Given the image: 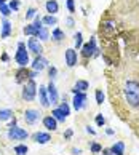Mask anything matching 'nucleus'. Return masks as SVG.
Instances as JSON below:
<instances>
[{"mask_svg":"<svg viewBox=\"0 0 139 155\" xmlns=\"http://www.w3.org/2000/svg\"><path fill=\"white\" fill-rule=\"evenodd\" d=\"M123 96H125V101L131 107H139V82L126 80L123 87Z\"/></svg>","mask_w":139,"mask_h":155,"instance_id":"f257e3e1","label":"nucleus"},{"mask_svg":"<svg viewBox=\"0 0 139 155\" xmlns=\"http://www.w3.org/2000/svg\"><path fill=\"white\" fill-rule=\"evenodd\" d=\"M80 51H82V56H83V58H98L101 50L96 47V37H91L90 42L83 43L82 48H80Z\"/></svg>","mask_w":139,"mask_h":155,"instance_id":"f03ea898","label":"nucleus"},{"mask_svg":"<svg viewBox=\"0 0 139 155\" xmlns=\"http://www.w3.org/2000/svg\"><path fill=\"white\" fill-rule=\"evenodd\" d=\"M15 61L19 67H27L29 50L26 48V42H18V51H16V54H15Z\"/></svg>","mask_w":139,"mask_h":155,"instance_id":"7ed1b4c3","label":"nucleus"},{"mask_svg":"<svg viewBox=\"0 0 139 155\" xmlns=\"http://www.w3.org/2000/svg\"><path fill=\"white\" fill-rule=\"evenodd\" d=\"M37 97V83L35 80H27L22 87V99L27 102H32Z\"/></svg>","mask_w":139,"mask_h":155,"instance_id":"20e7f679","label":"nucleus"},{"mask_svg":"<svg viewBox=\"0 0 139 155\" xmlns=\"http://www.w3.org/2000/svg\"><path fill=\"white\" fill-rule=\"evenodd\" d=\"M7 137L10 141H24L29 137L27 130L19 128V126H13V128H8L7 131Z\"/></svg>","mask_w":139,"mask_h":155,"instance_id":"39448f33","label":"nucleus"},{"mask_svg":"<svg viewBox=\"0 0 139 155\" xmlns=\"http://www.w3.org/2000/svg\"><path fill=\"white\" fill-rule=\"evenodd\" d=\"M86 101H88L86 93H75L72 97V107L78 112V110H82V109L86 107Z\"/></svg>","mask_w":139,"mask_h":155,"instance_id":"423d86ee","label":"nucleus"},{"mask_svg":"<svg viewBox=\"0 0 139 155\" xmlns=\"http://www.w3.org/2000/svg\"><path fill=\"white\" fill-rule=\"evenodd\" d=\"M40 118H42V114H40L37 109H26L24 120H26L27 125H35V123H38Z\"/></svg>","mask_w":139,"mask_h":155,"instance_id":"0eeeda50","label":"nucleus"},{"mask_svg":"<svg viewBox=\"0 0 139 155\" xmlns=\"http://www.w3.org/2000/svg\"><path fill=\"white\" fill-rule=\"evenodd\" d=\"M46 91H48V99H50V104L51 106H56V104H59V93H58V90H56V85L53 80H50V83L46 85Z\"/></svg>","mask_w":139,"mask_h":155,"instance_id":"6e6552de","label":"nucleus"},{"mask_svg":"<svg viewBox=\"0 0 139 155\" xmlns=\"http://www.w3.org/2000/svg\"><path fill=\"white\" fill-rule=\"evenodd\" d=\"M64 59H66L67 67H75V66H77V62H78L77 50H75V48H67L64 51Z\"/></svg>","mask_w":139,"mask_h":155,"instance_id":"1a4fd4ad","label":"nucleus"},{"mask_svg":"<svg viewBox=\"0 0 139 155\" xmlns=\"http://www.w3.org/2000/svg\"><path fill=\"white\" fill-rule=\"evenodd\" d=\"M27 50L31 51V53H35V54H42L43 53L42 43H40V40L35 38V37H31L27 40Z\"/></svg>","mask_w":139,"mask_h":155,"instance_id":"9d476101","label":"nucleus"},{"mask_svg":"<svg viewBox=\"0 0 139 155\" xmlns=\"http://www.w3.org/2000/svg\"><path fill=\"white\" fill-rule=\"evenodd\" d=\"M48 67V59L43 58L42 54H37V58L32 61V69L34 71H37V72H42L43 69Z\"/></svg>","mask_w":139,"mask_h":155,"instance_id":"9b49d317","label":"nucleus"},{"mask_svg":"<svg viewBox=\"0 0 139 155\" xmlns=\"http://www.w3.org/2000/svg\"><path fill=\"white\" fill-rule=\"evenodd\" d=\"M29 80V69L27 67H19L16 71V75H15V82L19 83V85H24Z\"/></svg>","mask_w":139,"mask_h":155,"instance_id":"f8f14e48","label":"nucleus"},{"mask_svg":"<svg viewBox=\"0 0 139 155\" xmlns=\"http://www.w3.org/2000/svg\"><path fill=\"white\" fill-rule=\"evenodd\" d=\"M38 102L42 107H50V99H48V91H46V87L42 85V87L38 88Z\"/></svg>","mask_w":139,"mask_h":155,"instance_id":"ddd939ff","label":"nucleus"},{"mask_svg":"<svg viewBox=\"0 0 139 155\" xmlns=\"http://www.w3.org/2000/svg\"><path fill=\"white\" fill-rule=\"evenodd\" d=\"M88 88H90V83L86 82V80H77L75 85L71 88V91H72V94H75V93H86Z\"/></svg>","mask_w":139,"mask_h":155,"instance_id":"4468645a","label":"nucleus"},{"mask_svg":"<svg viewBox=\"0 0 139 155\" xmlns=\"http://www.w3.org/2000/svg\"><path fill=\"white\" fill-rule=\"evenodd\" d=\"M32 139L35 141L37 144H48V142L51 141V134L45 133V131H37V133L32 136Z\"/></svg>","mask_w":139,"mask_h":155,"instance_id":"2eb2a0df","label":"nucleus"},{"mask_svg":"<svg viewBox=\"0 0 139 155\" xmlns=\"http://www.w3.org/2000/svg\"><path fill=\"white\" fill-rule=\"evenodd\" d=\"M42 123H43V126L48 131H56L58 130V122L55 120V117L53 115H46V117H43L42 118Z\"/></svg>","mask_w":139,"mask_h":155,"instance_id":"dca6fc26","label":"nucleus"},{"mask_svg":"<svg viewBox=\"0 0 139 155\" xmlns=\"http://www.w3.org/2000/svg\"><path fill=\"white\" fill-rule=\"evenodd\" d=\"M11 35V22L5 18L2 21V26H0V37L2 38H8Z\"/></svg>","mask_w":139,"mask_h":155,"instance_id":"f3484780","label":"nucleus"},{"mask_svg":"<svg viewBox=\"0 0 139 155\" xmlns=\"http://www.w3.org/2000/svg\"><path fill=\"white\" fill-rule=\"evenodd\" d=\"M45 8H46V13L48 15H55V13H58V10H59V5H58L56 0H46Z\"/></svg>","mask_w":139,"mask_h":155,"instance_id":"a211bd4d","label":"nucleus"},{"mask_svg":"<svg viewBox=\"0 0 139 155\" xmlns=\"http://www.w3.org/2000/svg\"><path fill=\"white\" fill-rule=\"evenodd\" d=\"M35 38H38L40 42H46V40L50 38L48 27H46V26H42V27H40V29L37 31V34H35Z\"/></svg>","mask_w":139,"mask_h":155,"instance_id":"6ab92c4d","label":"nucleus"},{"mask_svg":"<svg viewBox=\"0 0 139 155\" xmlns=\"http://www.w3.org/2000/svg\"><path fill=\"white\" fill-rule=\"evenodd\" d=\"M111 152L114 155H125V142L123 141H118L111 147Z\"/></svg>","mask_w":139,"mask_h":155,"instance_id":"aec40b11","label":"nucleus"},{"mask_svg":"<svg viewBox=\"0 0 139 155\" xmlns=\"http://www.w3.org/2000/svg\"><path fill=\"white\" fill-rule=\"evenodd\" d=\"M51 115L55 117V120H56V122H64V120L67 118V117L64 115V112H62V110H61L59 107L53 109V110H51Z\"/></svg>","mask_w":139,"mask_h":155,"instance_id":"412c9836","label":"nucleus"},{"mask_svg":"<svg viewBox=\"0 0 139 155\" xmlns=\"http://www.w3.org/2000/svg\"><path fill=\"white\" fill-rule=\"evenodd\" d=\"M42 22H43V26H56L58 19H56L55 15H46V16L42 18Z\"/></svg>","mask_w":139,"mask_h":155,"instance_id":"4be33fe9","label":"nucleus"},{"mask_svg":"<svg viewBox=\"0 0 139 155\" xmlns=\"http://www.w3.org/2000/svg\"><path fill=\"white\" fill-rule=\"evenodd\" d=\"M11 117H13L11 109H0V122H8Z\"/></svg>","mask_w":139,"mask_h":155,"instance_id":"5701e85b","label":"nucleus"},{"mask_svg":"<svg viewBox=\"0 0 139 155\" xmlns=\"http://www.w3.org/2000/svg\"><path fill=\"white\" fill-rule=\"evenodd\" d=\"M66 35H64V32H62L59 27H55L53 29V32H51V38L55 40V42H61L62 38H64Z\"/></svg>","mask_w":139,"mask_h":155,"instance_id":"b1692460","label":"nucleus"},{"mask_svg":"<svg viewBox=\"0 0 139 155\" xmlns=\"http://www.w3.org/2000/svg\"><path fill=\"white\" fill-rule=\"evenodd\" d=\"M22 32H24V35H29V37H35L37 34V29L34 24H26L24 29H22Z\"/></svg>","mask_w":139,"mask_h":155,"instance_id":"393cba45","label":"nucleus"},{"mask_svg":"<svg viewBox=\"0 0 139 155\" xmlns=\"http://www.w3.org/2000/svg\"><path fill=\"white\" fill-rule=\"evenodd\" d=\"M15 153L16 155H27V152H29V147L26 146V144H18V146H15Z\"/></svg>","mask_w":139,"mask_h":155,"instance_id":"a878e982","label":"nucleus"},{"mask_svg":"<svg viewBox=\"0 0 139 155\" xmlns=\"http://www.w3.org/2000/svg\"><path fill=\"white\" fill-rule=\"evenodd\" d=\"M74 42H75V50H80L83 45V34L82 32H77L74 35Z\"/></svg>","mask_w":139,"mask_h":155,"instance_id":"bb28decb","label":"nucleus"},{"mask_svg":"<svg viewBox=\"0 0 139 155\" xmlns=\"http://www.w3.org/2000/svg\"><path fill=\"white\" fill-rule=\"evenodd\" d=\"M58 107H59L61 110L64 112V115H66V117H67V115H71V106H69L67 102H66V99L62 101V102H59V106H58Z\"/></svg>","mask_w":139,"mask_h":155,"instance_id":"cd10ccee","label":"nucleus"},{"mask_svg":"<svg viewBox=\"0 0 139 155\" xmlns=\"http://www.w3.org/2000/svg\"><path fill=\"white\" fill-rule=\"evenodd\" d=\"M96 104L98 106H101L102 102H104V99H106V94H104V91L102 90H96Z\"/></svg>","mask_w":139,"mask_h":155,"instance_id":"c85d7f7f","label":"nucleus"},{"mask_svg":"<svg viewBox=\"0 0 139 155\" xmlns=\"http://www.w3.org/2000/svg\"><path fill=\"white\" fill-rule=\"evenodd\" d=\"M90 150H91V153H101L102 146L99 144V142H91V144H90Z\"/></svg>","mask_w":139,"mask_h":155,"instance_id":"c756f323","label":"nucleus"},{"mask_svg":"<svg viewBox=\"0 0 139 155\" xmlns=\"http://www.w3.org/2000/svg\"><path fill=\"white\" fill-rule=\"evenodd\" d=\"M0 13H2V15L5 16V18L11 15V10H10V7H8L7 3H2V5H0Z\"/></svg>","mask_w":139,"mask_h":155,"instance_id":"7c9ffc66","label":"nucleus"},{"mask_svg":"<svg viewBox=\"0 0 139 155\" xmlns=\"http://www.w3.org/2000/svg\"><path fill=\"white\" fill-rule=\"evenodd\" d=\"M102 31H104V32H114V31H115L114 22H111V21L104 22V24H102Z\"/></svg>","mask_w":139,"mask_h":155,"instance_id":"2f4dec72","label":"nucleus"},{"mask_svg":"<svg viewBox=\"0 0 139 155\" xmlns=\"http://www.w3.org/2000/svg\"><path fill=\"white\" fill-rule=\"evenodd\" d=\"M46 69H48V75H50V80H55V78L58 77V69H56L55 66H48Z\"/></svg>","mask_w":139,"mask_h":155,"instance_id":"473e14b6","label":"nucleus"},{"mask_svg":"<svg viewBox=\"0 0 139 155\" xmlns=\"http://www.w3.org/2000/svg\"><path fill=\"white\" fill-rule=\"evenodd\" d=\"M96 125L99 126V128H102V126L106 125V118H104L102 114H98V115H96Z\"/></svg>","mask_w":139,"mask_h":155,"instance_id":"72a5a7b5","label":"nucleus"},{"mask_svg":"<svg viewBox=\"0 0 139 155\" xmlns=\"http://www.w3.org/2000/svg\"><path fill=\"white\" fill-rule=\"evenodd\" d=\"M19 5H21L19 0H11V2L8 3V7H10L11 11H18V10H19Z\"/></svg>","mask_w":139,"mask_h":155,"instance_id":"f704fd0d","label":"nucleus"},{"mask_svg":"<svg viewBox=\"0 0 139 155\" xmlns=\"http://www.w3.org/2000/svg\"><path fill=\"white\" fill-rule=\"evenodd\" d=\"M35 16H37V10L31 7V8L27 10V13H26V18L27 19H32V18H35Z\"/></svg>","mask_w":139,"mask_h":155,"instance_id":"c9c22d12","label":"nucleus"},{"mask_svg":"<svg viewBox=\"0 0 139 155\" xmlns=\"http://www.w3.org/2000/svg\"><path fill=\"white\" fill-rule=\"evenodd\" d=\"M72 136H74V130H72V128H67V130L64 131V141H71Z\"/></svg>","mask_w":139,"mask_h":155,"instance_id":"e433bc0d","label":"nucleus"},{"mask_svg":"<svg viewBox=\"0 0 139 155\" xmlns=\"http://www.w3.org/2000/svg\"><path fill=\"white\" fill-rule=\"evenodd\" d=\"M34 26H35V29H37V31H38V29H40V27H42V26H43V22H42V18H40V16H38V15L35 16V19H34Z\"/></svg>","mask_w":139,"mask_h":155,"instance_id":"4c0bfd02","label":"nucleus"},{"mask_svg":"<svg viewBox=\"0 0 139 155\" xmlns=\"http://www.w3.org/2000/svg\"><path fill=\"white\" fill-rule=\"evenodd\" d=\"M67 10H69V13H75V2L74 0H67Z\"/></svg>","mask_w":139,"mask_h":155,"instance_id":"58836bf2","label":"nucleus"},{"mask_svg":"<svg viewBox=\"0 0 139 155\" xmlns=\"http://www.w3.org/2000/svg\"><path fill=\"white\" fill-rule=\"evenodd\" d=\"M38 74H40V72H37V71H34V69H31V71H29V80H35V78L38 77Z\"/></svg>","mask_w":139,"mask_h":155,"instance_id":"ea45409f","label":"nucleus"},{"mask_svg":"<svg viewBox=\"0 0 139 155\" xmlns=\"http://www.w3.org/2000/svg\"><path fill=\"white\" fill-rule=\"evenodd\" d=\"M16 123H18V120H16L15 117H11V118L8 120V128H13V126H18Z\"/></svg>","mask_w":139,"mask_h":155,"instance_id":"a19ab883","label":"nucleus"},{"mask_svg":"<svg viewBox=\"0 0 139 155\" xmlns=\"http://www.w3.org/2000/svg\"><path fill=\"white\" fill-rule=\"evenodd\" d=\"M85 130H86V133H88V134H93V136H94V134H96V131H94V130H93V128H91V126H90V125H88V126H85Z\"/></svg>","mask_w":139,"mask_h":155,"instance_id":"79ce46f5","label":"nucleus"},{"mask_svg":"<svg viewBox=\"0 0 139 155\" xmlns=\"http://www.w3.org/2000/svg\"><path fill=\"white\" fill-rule=\"evenodd\" d=\"M72 155H82V149L74 147V149H72Z\"/></svg>","mask_w":139,"mask_h":155,"instance_id":"37998d69","label":"nucleus"},{"mask_svg":"<svg viewBox=\"0 0 139 155\" xmlns=\"http://www.w3.org/2000/svg\"><path fill=\"white\" fill-rule=\"evenodd\" d=\"M66 22H67V26H69V27H74V26H75V21H74L72 18H67Z\"/></svg>","mask_w":139,"mask_h":155,"instance_id":"c03bdc74","label":"nucleus"},{"mask_svg":"<svg viewBox=\"0 0 139 155\" xmlns=\"http://www.w3.org/2000/svg\"><path fill=\"white\" fill-rule=\"evenodd\" d=\"M101 153H102V155H114V153L111 152V149H102Z\"/></svg>","mask_w":139,"mask_h":155,"instance_id":"a18cd8bd","label":"nucleus"},{"mask_svg":"<svg viewBox=\"0 0 139 155\" xmlns=\"http://www.w3.org/2000/svg\"><path fill=\"white\" fill-rule=\"evenodd\" d=\"M2 61H3V62H8V61H10V56H8L7 53H3V54H2Z\"/></svg>","mask_w":139,"mask_h":155,"instance_id":"49530a36","label":"nucleus"},{"mask_svg":"<svg viewBox=\"0 0 139 155\" xmlns=\"http://www.w3.org/2000/svg\"><path fill=\"white\" fill-rule=\"evenodd\" d=\"M106 134H107V136H114L115 131H114L112 128H107V130H106Z\"/></svg>","mask_w":139,"mask_h":155,"instance_id":"de8ad7c7","label":"nucleus"},{"mask_svg":"<svg viewBox=\"0 0 139 155\" xmlns=\"http://www.w3.org/2000/svg\"><path fill=\"white\" fill-rule=\"evenodd\" d=\"M2 3H7V0H0V5H2Z\"/></svg>","mask_w":139,"mask_h":155,"instance_id":"09e8293b","label":"nucleus"}]
</instances>
